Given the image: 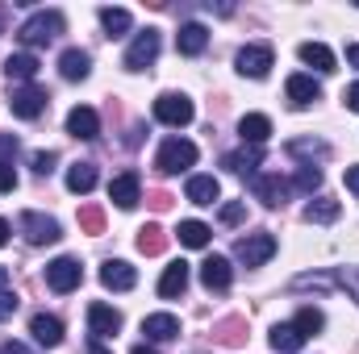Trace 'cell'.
I'll list each match as a JSON object with an SVG mask.
<instances>
[{
	"mask_svg": "<svg viewBox=\"0 0 359 354\" xmlns=\"http://www.w3.org/2000/svg\"><path fill=\"white\" fill-rule=\"evenodd\" d=\"M230 279H234L230 259H222V255H209V259L201 263V283H205L209 292H226V288H230Z\"/></svg>",
	"mask_w": 359,
	"mask_h": 354,
	"instance_id": "cell-17",
	"label": "cell"
},
{
	"mask_svg": "<svg viewBox=\"0 0 359 354\" xmlns=\"http://www.w3.org/2000/svg\"><path fill=\"white\" fill-rule=\"evenodd\" d=\"M276 255V238H271L268 229H259V234H247V238H238L234 242V259L243 267H264Z\"/></svg>",
	"mask_w": 359,
	"mask_h": 354,
	"instance_id": "cell-5",
	"label": "cell"
},
{
	"mask_svg": "<svg viewBox=\"0 0 359 354\" xmlns=\"http://www.w3.org/2000/svg\"><path fill=\"white\" fill-rule=\"evenodd\" d=\"M4 283H8V271H4V267H0V292H4Z\"/></svg>",
	"mask_w": 359,
	"mask_h": 354,
	"instance_id": "cell-51",
	"label": "cell"
},
{
	"mask_svg": "<svg viewBox=\"0 0 359 354\" xmlns=\"http://www.w3.org/2000/svg\"><path fill=\"white\" fill-rule=\"evenodd\" d=\"M301 63L305 67H313V71H322V76H330V71H339V59H334V50L326 46V42H301Z\"/></svg>",
	"mask_w": 359,
	"mask_h": 354,
	"instance_id": "cell-16",
	"label": "cell"
},
{
	"mask_svg": "<svg viewBox=\"0 0 359 354\" xmlns=\"http://www.w3.org/2000/svg\"><path fill=\"white\" fill-rule=\"evenodd\" d=\"M96 163H76V167H67V187L76 192V196H88L92 187H96Z\"/></svg>",
	"mask_w": 359,
	"mask_h": 354,
	"instance_id": "cell-32",
	"label": "cell"
},
{
	"mask_svg": "<svg viewBox=\"0 0 359 354\" xmlns=\"http://www.w3.org/2000/svg\"><path fill=\"white\" fill-rule=\"evenodd\" d=\"M67 134L80 138V142H92V138L100 134V117H96V108H88V104L72 108V113H67Z\"/></svg>",
	"mask_w": 359,
	"mask_h": 354,
	"instance_id": "cell-18",
	"label": "cell"
},
{
	"mask_svg": "<svg viewBox=\"0 0 359 354\" xmlns=\"http://www.w3.org/2000/svg\"><path fill=\"white\" fill-rule=\"evenodd\" d=\"M205 46H209V29H205L201 21L180 25V34H176V50H180V55H188V59H192V55H201Z\"/></svg>",
	"mask_w": 359,
	"mask_h": 354,
	"instance_id": "cell-22",
	"label": "cell"
},
{
	"mask_svg": "<svg viewBox=\"0 0 359 354\" xmlns=\"http://www.w3.org/2000/svg\"><path fill=\"white\" fill-rule=\"evenodd\" d=\"M288 155H292V159H305V167H313V159H326L330 146H326L322 138H292V142H288Z\"/></svg>",
	"mask_w": 359,
	"mask_h": 354,
	"instance_id": "cell-29",
	"label": "cell"
},
{
	"mask_svg": "<svg viewBox=\"0 0 359 354\" xmlns=\"http://www.w3.org/2000/svg\"><path fill=\"white\" fill-rule=\"evenodd\" d=\"M67 29V21H63V13L59 8H38V13H29L25 21H21V29H17V38H21V46H50L59 34Z\"/></svg>",
	"mask_w": 359,
	"mask_h": 354,
	"instance_id": "cell-1",
	"label": "cell"
},
{
	"mask_svg": "<svg viewBox=\"0 0 359 354\" xmlns=\"http://www.w3.org/2000/svg\"><path fill=\"white\" fill-rule=\"evenodd\" d=\"M334 292L339 288V275H330V271H305V275H297L292 279V292Z\"/></svg>",
	"mask_w": 359,
	"mask_h": 354,
	"instance_id": "cell-31",
	"label": "cell"
},
{
	"mask_svg": "<svg viewBox=\"0 0 359 354\" xmlns=\"http://www.w3.org/2000/svg\"><path fill=\"white\" fill-rule=\"evenodd\" d=\"M251 192H255V200H264L268 208H280L284 200H288V192H292V183L280 176H255L251 179Z\"/></svg>",
	"mask_w": 359,
	"mask_h": 354,
	"instance_id": "cell-12",
	"label": "cell"
},
{
	"mask_svg": "<svg viewBox=\"0 0 359 354\" xmlns=\"http://www.w3.org/2000/svg\"><path fill=\"white\" fill-rule=\"evenodd\" d=\"M109 200H113L117 208H134V204L142 200V179L134 176V171L113 176V183H109Z\"/></svg>",
	"mask_w": 359,
	"mask_h": 354,
	"instance_id": "cell-11",
	"label": "cell"
},
{
	"mask_svg": "<svg viewBox=\"0 0 359 354\" xmlns=\"http://www.w3.org/2000/svg\"><path fill=\"white\" fill-rule=\"evenodd\" d=\"M339 213H343V204L330 200V196H318V200L305 204V221L309 225H330V221H339Z\"/></svg>",
	"mask_w": 359,
	"mask_h": 354,
	"instance_id": "cell-28",
	"label": "cell"
},
{
	"mask_svg": "<svg viewBox=\"0 0 359 354\" xmlns=\"http://www.w3.org/2000/svg\"><path fill=\"white\" fill-rule=\"evenodd\" d=\"M343 179H347V187H351V192H359V163H355V167H347V176H343Z\"/></svg>",
	"mask_w": 359,
	"mask_h": 354,
	"instance_id": "cell-44",
	"label": "cell"
},
{
	"mask_svg": "<svg viewBox=\"0 0 359 354\" xmlns=\"http://www.w3.org/2000/svg\"><path fill=\"white\" fill-rule=\"evenodd\" d=\"M347 63H351V67H359V42H351V46H347Z\"/></svg>",
	"mask_w": 359,
	"mask_h": 354,
	"instance_id": "cell-47",
	"label": "cell"
},
{
	"mask_svg": "<svg viewBox=\"0 0 359 354\" xmlns=\"http://www.w3.org/2000/svg\"><path fill=\"white\" fill-rule=\"evenodd\" d=\"M130 354H159V351H155V346H147V342H142V346H134V351H130Z\"/></svg>",
	"mask_w": 359,
	"mask_h": 354,
	"instance_id": "cell-49",
	"label": "cell"
},
{
	"mask_svg": "<svg viewBox=\"0 0 359 354\" xmlns=\"http://www.w3.org/2000/svg\"><path fill=\"white\" fill-rule=\"evenodd\" d=\"M13 187H17V171L8 163H0V192H13Z\"/></svg>",
	"mask_w": 359,
	"mask_h": 354,
	"instance_id": "cell-42",
	"label": "cell"
},
{
	"mask_svg": "<svg viewBox=\"0 0 359 354\" xmlns=\"http://www.w3.org/2000/svg\"><path fill=\"white\" fill-rule=\"evenodd\" d=\"M196 163V146L188 138H168L155 155V171L159 176H176V171H188Z\"/></svg>",
	"mask_w": 359,
	"mask_h": 354,
	"instance_id": "cell-2",
	"label": "cell"
},
{
	"mask_svg": "<svg viewBox=\"0 0 359 354\" xmlns=\"http://www.w3.org/2000/svg\"><path fill=\"white\" fill-rule=\"evenodd\" d=\"M17 225H21V234H25V242H29V246H50V242H59V238H63L59 221H55V217H42V213H34V208H25Z\"/></svg>",
	"mask_w": 359,
	"mask_h": 354,
	"instance_id": "cell-6",
	"label": "cell"
},
{
	"mask_svg": "<svg viewBox=\"0 0 359 354\" xmlns=\"http://www.w3.org/2000/svg\"><path fill=\"white\" fill-rule=\"evenodd\" d=\"M271 351L276 354H297L301 346H305V334L292 325V321H284V325H271Z\"/></svg>",
	"mask_w": 359,
	"mask_h": 354,
	"instance_id": "cell-24",
	"label": "cell"
},
{
	"mask_svg": "<svg viewBox=\"0 0 359 354\" xmlns=\"http://www.w3.org/2000/svg\"><path fill=\"white\" fill-rule=\"evenodd\" d=\"M8 108H13V117L34 121V117H42V108H46V92L38 88V84H17V88L8 92Z\"/></svg>",
	"mask_w": 359,
	"mask_h": 354,
	"instance_id": "cell-9",
	"label": "cell"
},
{
	"mask_svg": "<svg viewBox=\"0 0 359 354\" xmlns=\"http://www.w3.org/2000/svg\"><path fill=\"white\" fill-rule=\"evenodd\" d=\"M88 330L92 338H113L117 330H121V313L113 309V304H88Z\"/></svg>",
	"mask_w": 359,
	"mask_h": 354,
	"instance_id": "cell-15",
	"label": "cell"
},
{
	"mask_svg": "<svg viewBox=\"0 0 359 354\" xmlns=\"http://www.w3.org/2000/svg\"><path fill=\"white\" fill-rule=\"evenodd\" d=\"M0 354H29V351H25L21 342H4V346H0Z\"/></svg>",
	"mask_w": 359,
	"mask_h": 354,
	"instance_id": "cell-46",
	"label": "cell"
},
{
	"mask_svg": "<svg viewBox=\"0 0 359 354\" xmlns=\"http://www.w3.org/2000/svg\"><path fill=\"white\" fill-rule=\"evenodd\" d=\"M17 146H21V142H17L13 134H0V163H8V167H13V159H17Z\"/></svg>",
	"mask_w": 359,
	"mask_h": 354,
	"instance_id": "cell-39",
	"label": "cell"
},
{
	"mask_svg": "<svg viewBox=\"0 0 359 354\" xmlns=\"http://www.w3.org/2000/svg\"><path fill=\"white\" fill-rule=\"evenodd\" d=\"M29 163H34V171H38V176H50V171H55V163H59V155H55V150H34V159H29Z\"/></svg>",
	"mask_w": 359,
	"mask_h": 354,
	"instance_id": "cell-38",
	"label": "cell"
},
{
	"mask_svg": "<svg viewBox=\"0 0 359 354\" xmlns=\"http://www.w3.org/2000/svg\"><path fill=\"white\" fill-rule=\"evenodd\" d=\"M17 313V296L13 292H0V321H8Z\"/></svg>",
	"mask_w": 359,
	"mask_h": 354,
	"instance_id": "cell-41",
	"label": "cell"
},
{
	"mask_svg": "<svg viewBox=\"0 0 359 354\" xmlns=\"http://www.w3.org/2000/svg\"><path fill=\"white\" fill-rule=\"evenodd\" d=\"M138 250L142 255H159L163 250V229L159 225H142L138 229Z\"/></svg>",
	"mask_w": 359,
	"mask_h": 354,
	"instance_id": "cell-35",
	"label": "cell"
},
{
	"mask_svg": "<svg viewBox=\"0 0 359 354\" xmlns=\"http://www.w3.org/2000/svg\"><path fill=\"white\" fill-rule=\"evenodd\" d=\"M159 46H163L159 29H142V34H134V42H130V50H126L121 67H126V71H147V67L159 59Z\"/></svg>",
	"mask_w": 359,
	"mask_h": 354,
	"instance_id": "cell-3",
	"label": "cell"
},
{
	"mask_svg": "<svg viewBox=\"0 0 359 354\" xmlns=\"http://www.w3.org/2000/svg\"><path fill=\"white\" fill-rule=\"evenodd\" d=\"M292 325H297V330H301V334H305V338H313V334H318V330H322V325H326V317H322V313H318V309H301V313H297V321H292Z\"/></svg>",
	"mask_w": 359,
	"mask_h": 354,
	"instance_id": "cell-36",
	"label": "cell"
},
{
	"mask_svg": "<svg viewBox=\"0 0 359 354\" xmlns=\"http://www.w3.org/2000/svg\"><path fill=\"white\" fill-rule=\"evenodd\" d=\"M88 354H113V351H109L100 338H88Z\"/></svg>",
	"mask_w": 359,
	"mask_h": 354,
	"instance_id": "cell-45",
	"label": "cell"
},
{
	"mask_svg": "<svg viewBox=\"0 0 359 354\" xmlns=\"http://www.w3.org/2000/svg\"><path fill=\"white\" fill-rule=\"evenodd\" d=\"M209 225L205 221H180V229H176V238H180V246H188V250H205L209 246Z\"/></svg>",
	"mask_w": 359,
	"mask_h": 354,
	"instance_id": "cell-30",
	"label": "cell"
},
{
	"mask_svg": "<svg viewBox=\"0 0 359 354\" xmlns=\"http://www.w3.org/2000/svg\"><path fill=\"white\" fill-rule=\"evenodd\" d=\"M142 334H147V342H172V338H180V317L151 313V317H142Z\"/></svg>",
	"mask_w": 359,
	"mask_h": 354,
	"instance_id": "cell-19",
	"label": "cell"
},
{
	"mask_svg": "<svg viewBox=\"0 0 359 354\" xmlns=\"http://www.w3.org/2000/svg\"><path fill=\"white\" fill-rule=\"evenodd\" d=\"M343 104H347L351 113H359V84H351V88L343 92Z\"/></svg>",
	"mask_w": 359,
	"mask_h": 354,
	"instance_id": "cell-43",
	"label": "cell"
},
{
	"mask_svg": "<svg viewBox=\"0 0 359 354\" xmlns=\"http://www.w3.org/2000/svg\"><path fill=\"white\" fill-rule=\"evenodd\" d=\"M184 196H188L192 204H213V200L222 196V183H217L213 176H192L188 187H184Z\"/></svg>",
	"mask_w": 359,
	"mask_h": 354,
	"instance_id": "cell-26",
	"label": "cell"
},
{
	"mask_svg": "<svg viewBox=\"0 0 359 354\" xmlns=\"http://www.w3.org/2000/svg\"><path fill=\"white\" fill-rule=\"evenodd\" d=\"M100 25H104L109 38H121V34L134 25V17H130L126 8H100Z\"/></svg>",
	"mask_w": 359,
	"mask_h": 354,
	"instance_id": "cell-33",
	"label": "cell"
},
{
	"mask_svg": "<svg viewBox=\"0 0 359 354\" xmlns=\"http://www.w3.org/2000/svg\"><path fill=\"white\" fill-rule=\"evenodd\" d=\"M288 183H292L297 192H309V196H313V192L322 187V167H305V163H301V167H297V176L288 179Z\"/></svg>",
	"mask_w": 359,
	"mask_h": 354,
	"instance_id": "cell-34",
	"label": "cell"
},
{
	"mask_svg": "<svg viewBox=\"0 0 359 354\" xmlns=\"http://www.w3.org/2000/svg\"><path fill=\"white\" fill-rule=\"evenodd\" d=\"M29 334H34V342H38V346L55 351V346L63 342V321H59V317H50V313H34V317H29Z\"/></svg>",
	"mask_w": 359,
	"mask_h": 354,
	"instance_id": "cell-13",
	"label": "cell"
},
{
	"mask_svg": "<svg viewBox=\"0 0 359 354\" xmlns=\"http://www.w3.org/2000/svg\"><path fill=\"white\" fill-rule=\"evenodd\" d=\"M192 117H196V108H192V100H188L184 92H163V96L155 100V121H163V125H172V129H184Z\"/></svg>",
	"mask_w": 359,
	"mask_h": 354,
	"instance_id": "cell-4",
	"label": "cell"
},
{
	"mask_svg": "<svg viewBox=\"0 0 359 354\" xmlns=\"http://www.w3.org/2000/svg\"><path fill=\"white\" fill-rule=\"evenodd\" d=\"M184 288H188V263H184V259H176V263L163 267L159 296H163V300H176V296H184Z\"/></svg>",
	"mask_w": 359,
	"mask_h": 354,
	"instance_id": "cell-23",
	"label": "cell"
},
{
	"mask_svg": "<svg viewBox=\"0 0 359 354\" xmlns=\"http://www.w3.org/2000/svg\"><path fill=\"white\" fill-rule=\"evenodd\" d=\"M4 76H8V80H17V84H34V76H38V59H34L29 50H21V55H8V63H4Z\"/></svg>",
	"mask_w": 359,
	"mask_h": 354,
	"instance_id": "cell-27",
	"label": "cell"
},
{
	"mask_svg": "<svg viewBox=\"0 0 359 354\" xmlns=\"http://www.w3.org/2000/svg\"><path fill=\"white\" fill-rule=\"evenodd\" d=\"M238 134H243L247 146H264V142L271 138V121L264 117V113H247V117L238 121Z\"/></svg>",
	"mask_w": 359,
	"mask_h": 354,
	"instance_id": "cell-25",
	"label": "cell"
},
{
	"mask_svg": "<svg viewBox=\"0 0 359 354\" xmlns=\"http://www.w3.org/2000/svg\"><path fill=\"white\" fill-rule=\"evenodd\" d=\"M284 92H288V104H292V108H309L313 100H322V84H318L313 76H305V71L288 76Z\"/></svg>",
	"mask_w": 359,
	"mask_h": 354,
	"instance_id": "cell-10",
	"label": "cell"
},
{
	"mask_svg": "<svg viewBox=\"0 0 359 354\" xmlns=\"http://www.w3.org/2000/svg\"><path fill=\"white\" fill-rule=\"evenodd\" d=\"M8 234H13V225H8V221H4V217H0V246H4V242H8Z\"/></svg>",
	"mask_w": 359,
	"mask_h": 354,
	"instance_id": "cell-48",
	"label": "cell"
},
{
	"mask_svg": "<svg viewBox=\"0 0 359 354\" xmlns=\"http://www.w3.org/2000/svg\"><path fill=\"white\" fill-rule=\"evenodd\" d=\"M100 283H104L109 292H130V288L138 283V271L126 263V259H109V263L100 267Z\"/></svg>",
	"mask_w": 359,
	"mask_h": 354,
	"instance_id": "cell-14",
	"label": "cell"
},
{
	"mask_svg": "<svg viewBox=\"0 0 359 354\" xmlns=\"http://www.w3.org/2000/svg\"><path fill=\"white\" fill-rule=\"evenodd\" d=\"M80 279H84V267L80 259H55V263H46V288L50 292H59V296H67V292H76L80 288Z\"/></svg>",
	"mask_w": 359,
	"mask_h": 354,
	"instance_id": "cell-7",
	"label": "cell"
},
{
	"mask_svg": "<svg viewBox=\"0 0 359 354\" xmlns=\"http://www.w3.org/2000/svg\"><path fill=\"white\" fill-rule=\"evenodd\" d=\"M339 283H343V288H347V292H351V296L359 300V267H343V275H339Z\"/></svg>",
	"mask_w": 359,
	"mask_h": 354,
	"instance_id": "cell-40",
	"label": "cell"
},
{
	"mask_svg": "<svg viewBox=\"0 0 359 354\" xmlns=\"http://www.w3.org/2000/svg\"><path fill=\"white\" fill-rule=\"evenodd\" d=\"M59 76L72 80V84H76V80H88L92 76V55L88 50H76V46L63 50V55H59Z\"/></svg>",
	"mask_w": 359,
	"mask_h": 354,
	"instance_id": "cell-21",
	"label": "cell"
},
{
	"mask_svg": "<svg viewBox=\"0 0 359 354\" xmlns=\"http://www.w3.org/2000/svg\"><path fill=\"white\" fill-rule=\"evenodd\" d=\"M238 76H247V80H264L271 71V63H276V55H271L268 42H251V46H243L238 50Z\"/></svg>",
	"mask_w": 359,
	"mask_h": 354,
	"instance_id": "cell-8",
	"label": "cell"
},
{
	"mask_svg": "<svg viewBox=\"0 0 359 354\" xmlns=\"http://www.w3.org/2000/svg\"><path fill=\"white\" fill-rule=\"evenodd\" d=\"M226 167L234 171V176H259V167H264V146H243V150H230L226 155Z\"/></svg>",
	"mask_w": 359,
	"mask_h": 354,
	"instance_id": "cell-20",
	"label": "cell"
},
{
	"mask_svg": "<svg viewBox=\"0 0 359 354\" xmlns=\"http://www.w3.org/2000/svg\"><path fill=\"white\" fill-rule=\"evenodd\" d=\"M222 225H243V217H247V204L243 200H230V204H222Z\"/></svg>",
	"mask_w": 359,
	"mask_h": 354,
	"instance_id": "cell-37",
	"label": "cell"
},
{
	"mask_svg": "<svg viewBox=\"0 0 359 354\" xmlns=\"http://www.w3.org/2000/svg\"><path fill=\"white\" fill-rule=\"evenodd\" d=\"M4 21H8V4H0V34H4Z\"/></svg>",
	"mask_w": 359,
	"mask_h": 354,
	"instance_id": "cell-50",
	"label": "cell"
}]
</instances>
